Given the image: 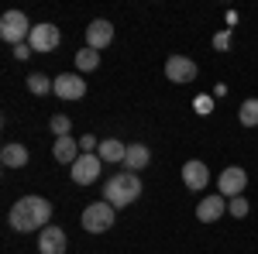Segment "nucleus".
Segmentation results:
<instances>
[{"label": "nucleus", "mask_w": 258, "mask_h": 254, "mask_svg": "<svg viewBox=\"0 0 258 254\" xmlns=\"http://www.w3.org/2000/svg\"><path fill=\"white\" fill-rule=\"evenodd\" d=\"M11 227L21 230V234H31V230H45L48 220H52V203L45 196H21L18 203L11 206Z\"/></svg>", "instance_id": "1"}, {"label": "nucleus", "mask_w": 258, "mask_h": 254, "mask_svg": "<svg viewBox=\"0 0 258 254\" xmlns=\"http://www.w3.org/2000/svg\"><path fill=\"white\" fill-rule=\"evenodd\" d=\"M145 193V186H141L138 172H117V176H110L107 182H103V199L114 206V210H120V206H131L138 196Z\"/></svg>", "instance_id": "2"}, {"label": "nucleus", "mask_w": 258, "mask_h": 254, "mask_svg": "<svg viewBox=\"0 0 258 254\" xmlns=\"http://www.w3.org/2000/svg\"><path fill=\"white\" fill-rule=\"evenodd\" d=\"M83 230L86 234H107L114 223H117V210L107 203V199H100V203H90L86 210H83Z\"/></svg>", "instance_id": "3"}, {"label": "nucleus", "mask_w": 258, "mask_h": 254, "mask_svg": "<svg viewBox=\"0 0 258 254\" xmlns=\"http://www.w3.org/2000/svg\"><path fill=\"white\" fill-rule=\"evenodd\" d=\"M31 21L24 11H7L4 18H0V38L7 41V45H24V41L31 38Z\"/></svg>", "instance_id": "4"}, {"label": "nucleus", "mask_w": 258, "mask_h": 254, "mask_svg": "<svg viewBox=\"0 0 258 254\" xmlns=\"http://www.w3.org/2000/svg\"><path fill=\"white\" fill-rule=\"evenodd\" d=\"M100 172H103V158L100 155H80L69 165V176H73L76 186H93L100 179Z\"/></svg>", "instance_id": "5"}, {"label": "nucleus", "mask_w": 258, "mask_h": 254, "mask_svg": "<svg viewBox=\"0 0 258 254\" xmlns=\"http://www.w3.org/2000/svg\"><path fill=\"white\" fill-rule=\"evenodd\" d=\"M59 28L52 24V21H45V24H35L31 28V38H28V45H31V52H38V55H48V52H55L59 48Z\"/></svg>", "instance_id": "6"}, {"label": "nucleus", "mask_w": 258, "mask_h": 254, "mask_svg": "<svg viewBox=\"0 0 258 254\" xmlns=\"http://www.w3.org/2000/svg\"><path fill=\"white\" fill-rule=\"evenodd\" d=\"M244 186H248V172H244L241 165H227V168L217 176V193L224 196V199L241 196V193H244Z\"/></svg>", "instance_id": "7"}, {"label": "nucleus", "mask_w": 258, "mask_h": 254, "mask_svg": "<svg viewBox=\"0 0 258 254\" xmlns=\"http://www.w3.org/2000/svg\"><path fill=\"white\" fill-rule=\"evenodd\" d=\"M197 72L200 69L189 55H169V59H165V79H169V82H179V86H182V82H193Z\"/></svg>", "instance_id": "8"}, {"label": "nucleus", "mask_w": 258, "mask_h": 254, "mask_svg": "<svg viewBox=\"0 0 258 254\" xmlns=\"http://www.w3.org/2000/svg\"><path fill=\"white\" fill-rule=\"evenodd\" d=\"M114 41V24L107 18H97L86 24V48H97V52H103L107 45Z\"/></svg>", "instance_id": "9"}, {"label": "nucleus", "mask_w": 258, "mask_h": 254, "mask_svg": "<svg viewBox=\"0 0 258 254\" xmlns=\"http://www.w3.org/2000/svg\"><path fill=\"white\" fill-rule=\"evenodd\" d=\"M59 100H83L86 97V82H83L80 72H62L55 76V90H52Z\"/></svg>", "instance_id": "10"}, {"label": "nucleus", "mask_w": 258, "mask_h": 254, "mask_svg": "<svg viewBox=\"0 0 258 254\" xmlns=\"http://www.w3.org/2000/svg\"><path fill=\"white\" fill-rule=\"evenodd\" d=\"M182 182H186V189L203 193V189L210 186V168H207L200 158H189V161L182 165Z\"/></svg>", "instance_id": "11"}, {"label": "nucleus", "mask_w": 258, "mask_h": 254, "mask_svg": "<svg viewBox=\"0 0 258 254\" xmlns=\"http://www.w3.org/2000/svg\"><path fill=\"white\" fill-rule=\"evenodd\" d=\"M66 247H69L66 230L55 227V223H48V227L38 234V254H66Z\"/></svg>", "instance_id": "12"}, {"label": "nucleus", "mask_w": 258, "mask_h": 254, "mask_svg": "<svg viewBox=\"0 0 258 254\" xmlns=\"http://www.w3.org/2000/svg\"><path fill=\"white\" fill-rule=\"evenodd\" d=\"M224 213H227V199H224L220 193H210L207 199H200V206H197L200 223H214V220H220Z\"/></svg>", "instance_id": "13"}, {"label": "nucleus", "mask_w": 258, "mask_h": 254, "mask_svg": "<svg viewBox=\"0 0 258 254\" xmlns=\"http://www.w3.org/2000/svg\"><path fill=\"white\" fill-rule=\"evenodd\" d=\"M124 165H127V172L148 168V165H152V148L141 144V141H131V144H127V155H124Z\"/></svg>", "instance_id": "14"}, {"label": "nucleus", "mask_w": 258, "mask_h": 254, "mask_svg": "<svg viewBox=\"0 0 258 254\" xmlns=\"http://www.w3.org/2000/svg\"><path fill=\"white\" fill-rule=\"evenodd\" d=\"M80 141L76 137H55V144H52V158L62 161V165H73L76 158H80Z\"/></svg>", "instance_id": "15"}, {"label": "nucleus", "mask_w": 258, "mask_h": 254, "mask_svg": "<svg viewBox=\"0 0 258 254\" xmlns=\"http://www.w3.org/2000/svg\"><path fill=\"white\" fill-rule=\"evenodd\" d=\"M28 158H31L28 148L18 144V141H11V144H4V151H0V165H4V168H24Z\"/></svg>", "instance_id": "16"}, {"label": "nucleus", "mask_w": 258, "mask_h": 254, "mask_svg": "<svg viewBox=\"0 0 258 254\" xmlns=\"http://www.w3.org/2000/svg\"><path fill=\"white\" fill-rule=\"evenodd\" d=\"M97 155L103 158L107 165H117V161H124V155H127V144H124L120 137H103Z\"/></svg>", "instance_id": "17"}, {"label": "nucleus", "mask_w": 258, "mask_h": 254, "mask_svg": "<svg viewBox=\"0 0 258 254\" xmlns=\"http://www.w3.org/2000/svg\"><path fill=\"white\" fill-rule=\"evenodd\" d=\"M238 120H241V127H258V97H251V100L241 103Z\"/></svg>", "instance_id": "18"}, {"label": "nucleus", "mask_w": 258, "mask_h": 254, "mask_svg": "<svg viewBox=\"0 0 258 254\" xmlns=\"http://www.w3.org/2000/svg\"><path fill=\"white\" fill-rule=\"evenodd\" d=\"M97 65H100L97 48H80V52H76V69H80V72H93Z\"/></svg>", "instance_id": "19"}, {"label": "nucleus", "mask_w": 258, "mask_h": 254, "mask_svg": "<svg viewBox=\"0 0 258 254\" xmlns=\"http://www.w3.org/2000/svg\"><path fill=\"white\" fill-rule=\"evenodd\" d=\"M28 90H31L35 97H45L48 90H55V79H48L45 72H31V76H28Z\"/></svg>", "instance_id": "20"}, {"label": "nucleus", "mask_w": 258, "mask_h": 254, "mask_svg": "<svg viewBox=\"0 0 258 254\" xmlns=\"http://www.w3.org/2000/svg\"><path fill=\"white\" fill-rule=\"evenodd\" d=\"M48 131L55 137H73V120L66 117V114H52L48 117Z\"/></svg>", "instance_id": "21"}, {"label": "nucleus", "mask_w": 258, "mask_h": 254, "mask_svg": "<svg viewBox=\"0 0 258 254\" xmlns=\"http://www.w3.org/2000/svg\"><path fill=\"white\" fill-rule=\"evenodd\" d=\"M248 210H251V206H248V199H244V196L227 199V213L234 216V220H244V216H248Z\"/></svg>", "instance_id": "22"}, {"label": "nucleus", "mask_w": 258, "mask_h": 254, "mask_svg": "<svg viewBox=\"0 0 258 254\" xmlns=\"http://www.w3.org/2000/svg\"><path fill=\"white\" fill-rule=\"evenodd\" d=\"M214 48H217V52H227V48H231V28H224V31L214 35Z\"/></svg>", "instance_id": "23"}, {"label": "nucleus", "mask_w": 258, "mask_h": 254, "mask_svg": "<svg viewBox=\"0 0 258 254\" xmlns=\"http://www.w3.org/2000/svg\"><path fill=\"white\" fill-rule=\"evenodd\" d=\"M14 59H31V45H28V41H24V45H14Z\"/></svg>", "instance_id": "24"}]
</instances>
